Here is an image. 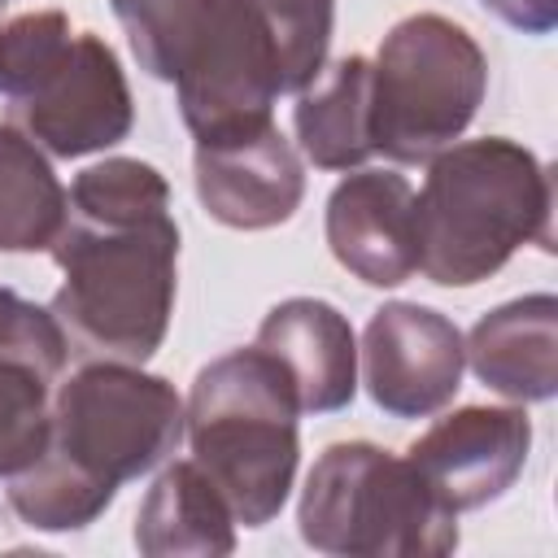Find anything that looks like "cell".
Masks as SVG:
<instances>
[{"mask_svg":"<svg viewBox=\"0 0 558 558\" xmlns=\"http://www.w3.org/2000/svg\"><path fill=\"white\" fill-rule=\"evenodd\" d=\"M532 449V418L523 405H462L436 418L405 458L453 510H480L497 501L523 475Z\"/></svg>","mask_w":558,"mask_h":558,"instance_id":"30bf717a","label":"cell"},{"mask_svg":"<svg viewBox=\"0 0 558 558\" xmlns=\"http://www.w3.org/2000/svg\"><path fill=\"white\" fill-rule=\"evenodd\" d=\"M331 257L366 288H401L418 275L414 187L397 170L357 166L344 174L323 214Z\"/></svg>","mask_w":558,"mask_h":558,"instance_id":"7c38bea8","label":"cell"},{"mask_svg":"<svg viewBox=\"0 0 558 558\" xmlns=\"http://www.w3.org/2000/svg\"><path fill=\"white\" fill-rule=\"evenodd\" d=\"M493 17H501L506 26L523 31V35H549L558 26V0H480Z\"/></svg>","mask_w":558,"mask_h":558,"instance_id":"44dd1931","label":"cell"},{"mask_svg":"<svg viewBox=\"0 0 558 558\" xmlns=\"http://www.w3.org/2000/svg\"><path fill=\"white\" fill-rule=\"evenodd\" d=\"M270 35L279 57V92H301L318 78L331 48L336 0H240Z\"/></svg>","mask_w":558,"mask_h":558,"instance_id":"ac0fdd59","label":"cell"},{"mask_svg":"<svg viewBox=\"0 0 558 558\" xmlns=\"http://www.w3.org/2000/svg\"><path fill=\"white\" fill-rule=\"evenodd\" d=\"M296 527L310 549L331 558H445L458 549V514L405 453L371 440H336L314 458Z\"/></svg>","mask_w":558,"mask_h":558,"instance_id":"52a82bcc","label":"cell"},{"mask_svg":"<svg viewBox=\"0 0 558 558\" xmlns=\"http://www.w3.org/2000/svg\"><path fill=\"white\" fill-rule=\"evenodd\" d=\"M0 96L9 122L65 161L105 153L135 126L118 52L96 31H74L61 9L0 22Z\"/></svg>","mask_w":558,"mask_h":558,"instance_id":"8992f818","label":"cell"},{"mask_svg":"<svg viewBox=\"0 0 558 558\" xmlns=\"http://www.w3.org/2000/svg\"><path fill=\"white\" fill-rule=\"evenodd\" d=\"M135 549L144 558H222L235 549V514L192 458L161 466L144 493L135 510Z\"/></svg>","mask_w":558,"mask_h":558,"instance_id":"9a60e30c","label":"cell"},{"mask_svg":"<svg viewBox=\"0 0 558 558\" xmlns=\"http://www.w3.org/2000/svg\"><path fill=\"white\" fill-rule=\"evenodd\" d=\"M52 379L22 357L0 353V480L31 466L48 440Z\"/></svg>","mask_w":558,"mask_h":558,"instance_id":"d6986e66","label":"cell"},{"mask_svg":"<svg viewBox=\"0 0 558 558\" xmlns=\"http://www.w3.org/2000/svg\"><path fill=\"white\" fill-rule=\"evenodd\" d=\"M554 174L506 135L453 140L414 196L418 270L436 288H475L523 244L554 248Z\"/></svg>","mask_w":558,"mask_h":558,"instance_id":"3957f363","label":"cell"},{"mask_svg":"<svg viewBox=\"0 0 558 558\" xmlns=\"http://www.w3.org/2000/svg\"><path fill=\"white\" fill-rule=\"evenodd\" d=\"M0 353L22 357L48 379H57L70 357V336L52 310L17 296L13 288H0Z\"/></svg>","mask_w":558,"mask_h":558,"instance_id":"ffe728a7","label":"cell"},{"mask_svg":"<svg viewBox=\"0 0 558 558\" xmlns=\"http://www.w3.org/2000/svg\"><path fill=\"white\" fill-rule=\"evenodd\" d=\"M65 187L48 153L0 122V253H44L65 227Z\"/></svg>","mask_w":558,"mask_h":558,"instance_id":"e0dca14e","label":"cell"},{"mask_svg":"<svg viewBox=\"0 0 558 558\" xmlns=\"http://www.w3.org/2000/svg\"><path fill=\"white\" fill-rule=\"evenodd\" d=\"M192 183L214 222L231 231H270L301 209L305 166L292 140L266 122L222 144H196Z\"/></svg>","mask_w":558,"mask_h":558,"instance_id":"8fae6325","label":"cell"},{"mask_svg":"<svg viewBox=\"0 0 558 558\" xmlns=\"http://www.w3.org/2000/svg\"><path fill=\"white\" fill-rule=\"evenodd\" d=\"M292 131L301 153L318 170H357L375 157L371 122V57L349 52L318 70L314 83L296 92Z\"/></svg>","mask_w":558,"mask_h":558,"instance_id":"2e32d148","label":"cell"},{"mask_svg":"<svg viewBox=\"0 0 558 558\" xmlns=\"http://www.w3.org/2000/svg\"><path fill=\"white\" fill-rule=\"evenodd\" d=\"M4 9H9V0H0V17H4Z\"/></svg>","mask_w":558,"mask_h":558,"instance_id":"7402d4cb","label":"cell"},{"mask_svg":"<svg viewBox=\"0 0 558 558\" xmlns=\"http://www.w3.org/2000/svg\"><path fill=\"white\" fill-rule=\"evenodd\" d=\"M253 344L283 366L301 414H336L357 397V336L331 301L288 296L270 305Z\"/></svg>","mask_w":558,"mask_h":558,"instance_id":"4fadbf2b","label":"cell"},{"mask_svg":"<svg viewBox=\"0 0 558 558\" xmlns=\"http://www.w3.org/2000/svg\"><path fill=\"white\" fill-rule=\"evenodd\" d=\"M140 70L174 83L196 144H222L275 122L279 57L240 0H109Z\"/></svg>","mask_w":558,"mask_h":558,"instance_id":"277c9868","label":"cell"},{"mask_svg":"<svg viewBox=\"0 0 558 558\" xmlns=\"http://www.w3.org/2000/svg\"><path fill=\"white\" fill-rule=\"evenodd\" d=\"M462 349L475 379L497 397L514 405L549 401L558 392V296L532 292L480 314Z\"/></svg>","mask_w":558,"mask_h":558,"instance_id":"5bb4252c","label":"cell"},{"mask_svg":"<svg viewBox=\"0 0 558 558\" xmlns=\"http://www.w3.org/2000/svg\"><path fill=\"white\" fill-rule=\"evenodd\" d=\"M179 440L183 397L170 379L118 357L87 362L57 388L39 458L9 475V510L35 532H83Z\"/></svg>","mask_w":558,"mask_h":558,"instance_id":"7a4b0ae2","label":"cell"},{"mask_svg":"<svg viewBox=\"0 0 558 558\" xmlns=\"http://www.w3.org/2000/svg\"><path fill=\"white\" fill-rule=\"evenodd\" d=\"M488 92V57L445 13L401 17L371 57L375 153L397 166L432 161L462 140Z\"/></svg>","mask_w":558,"mask_h":558,"instance_id":"ba28073f","label":"cell"},{"mask_svg":"<svg viewBox=\"0 0 558 558\" xmlns=\"http://www.w3.org/2000/svg\"><path fill=\"white\" fill-rule=\"evenodd\" d=\"M362 384L371 401L392 418L440 414L466 371L462 331L449 314L418 301H388L362 331Z\"/></svg>","mask_w":558,"mask_h":558,"instance_id":"9c48e42d","label":"cell"},{"mask_svg":"<svg viewBox=\"0 0 558 558\" xmlns=\"http://www.w3.org/2000/svg\"><path fill=\"white\" fill-rule=\"evenodd\" d=\"M301 405L283 366L248 344L196 371L183 401V436L192 462L227 497L235 527L279 519L301 462Z\"/></svg>","mask_w":558,"mask_h":558,"instance_id":"5b68a950","label":"cell"},{"mask_svg":"<svg viewBox=\"0 0 558 558\" xmlns=\"http://www.w3.org/2000/svg\"><path fill=\"white\" fill-rule=\"evenodd\" d=\"M65 201V227L48 248L65 279L48 310L83 349L144 366L179 292L170 183L140 157H105L74 174Z\"/></svg>","mask_w":558,"mask_h":558,"instance_id":"6da1fadb","label":"cell"}]
</instances>
